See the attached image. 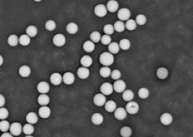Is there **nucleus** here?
<instances>
[{"instance_id":"1","label":"nucleus","mask_w":193,"mask_h":137,"mask_svg":"<svg viewBox=\"0 0 193 137\" xmlns=\"http://www.w3.org/2000/svg\"><path fill=\"white\" fill-rule=\"evenodd\" d=\"M114 58L113 55L108 52H104L101 54L99 57V62L104 66H111L114 63Z\"/></svg>"},{"instance_id":"2","label":"nucleus","mask_w":193,"mask_h":137,"mask_svg":"<svg viewBox=\"0 0 193 137\" xmlns=\"http://www.w3.org/2000/svg\"><path fill=\"white\" fill-rule=\"evenodd\" d=\"M139 104L135 102L130 101L126 105V110L131 115H134L139 111Z\"/></svg>"},{"instance_id":"3","label":"nucleus","mask_w":193,"mask_h":137,"mask_svg":"<svg viewBox=\"0 0 193 137\" xmlns=\"http://www.w3.org/2000/svg\"><path fill=\"white\" fill-rule=\"evenodd\" d=\"M131 16V12L127 8H122L118 12V18L120 21H128Z\"/></svg>"},{"instance_id":"4","label":"nucleus","mask_w":193,"mask_h":137,"mask_svg":"<svg viewBox=\"0 0 193 137\" xmlns=\"http://www.w3.org/2000/svg\"><path fill=\"white\" fill-rule=\"evenodd\" d=\"M23 131V128L21 124L18 123V122H15L10 125V132L12 135L14 136H19L21 134Z\"/></svg>"},{"instance_id":"5","label":"nucleus","mask_w":193,"mask_h":137,"mask_svg":"<svg viewBox=\"0 0 193 137\" xmlns=\"http://www.w3.org/2000/svg\"><path fill=\"white\" fill-rule=\"evenodd\" d=\"M126 87H127L126 83L122 80H117L113 85L114 91H115L117 93L124 92L125 91Z\"/></svg>"},{"instance_id":"6","label":"nucleus","mask_w":193,"mask_h":137,"mask_svg":"<svg viewBox=\"0 0 193 137\" xmlns=\"http://www.w3.org/2000/svg\"><path fill=\"white\" fill-rule=\"evenodd\" d=\"M93 102L97 106H103L106 103V97L103 94H97L94 96Z\"/></svg>"},{"instance_id":"7","label":"nucleus","mask_w":193,"mask_h":137,"mask_svg":"<svg viewBox=\"0 0 193 137\" xmlns=\"http://www.w3.org/2000/svg\"><path fill=\"white\" fill-rule=\"evenodd\" d=\"M100 91L104 95H110L114 92V87L110 83H104L101 85Z\"/></svg>"},{"instance_id":"8","label":"nucleus","mask_w":193,"mask_h":137,"mask_svg":"<svg viewBox=\"0 0 193 137\" xmlns=\"http://www.w3.org/2000/svg\"><path fill=\"white\" fill-rule=\"evenodd\" d=\"M107 9L104 4H99L95 8V14L99 17H104L107 14Z\"/></svg>"},{"instance_id":"9","label":"nucleus","mask_w":193,"mask_h":137,"mask_svg":"<svg viewBox=\"0 0 193 137\" xmlns=\"http://www.w3.org/2000/svg\"><path fill=\"white\" fill-rule=\"evenodd\" d=\"M53 44L55 45L58 46V47H61V46H63L65 44V38L63 36V34H56L53 38Z\"/></svg>"},{"instance_id":"10","label":"nucleus","mask_w":193,"mask_h":137,"mask_svg":"<svg viewBox=\"0 0 193 137\" xmlns=\"http://www.w3.org/2000/svg\"><path fill=\"white\" fill-rule=\"evenodd\" d=\"M127 111L124 108H117L114 111V117L118 120H124L127 117Z\"/></svg>"},{"instance_id":"11","label":"nucleus","mask_w":193,"mask_h":137,"mask_svg":"<svg viewBox=\"0 0 193 137\" xmlns=\"http://www.w3.org/2000/svg\"><path fill=\"white\" fill-rule=\"evenodd\" d=\"M160 122L165 126H168L173 122V117L168 113H163L160 118Z\"/></svg>"},{"instance_id":"12","label":"nucleus","mask_w":193,"mask_h":137,"mask_svg":"<svg viewBox=\"0 0 193 137\" xmlns=\"http://www.w3.org/2000/svg\"><path fill=\"white\" fill-rule=\"evenodd\" d=\"M37 89L41 94H46L49 92L50 86L47 83L42 81V82H40L37 85Z\"/></svg>"},{"instance_id":"13","label":"nucleus","mask_w":193,"mask_h":137,"mask_svg":"<svg viewBox=\"0 0 193 137\" xmlns=\"http://www.w3.org/2000/svg\"><path fill=\"white\" fill-rule=\"evenodd\" d=\"M77 74L78 77L81 78V79H86L89 77L90 71L89 70L85 67H81L79 68L77 71Z\"/></svg>"},{"instance_id":"14","label":"nucleus","mask_w":193,"mask_h":137,"mask_svg":"<svg viewBox=\"0 0 193 137\" xmlns=\"http://www.w3.org/2000/svg\"><path fill=\"white\" fill-rule=\"evenodd\" d=\"M50 80H51L52 84H53L54 85H59L62 83L63 77L59 73H54L51 76Z\"/></svg>"},{"instance_id":"15","label":"nucleus","mask_w":193,"mask_h":137,"mask_svg":"<svg viewBox=\"0 0 193 137\" xmlns=\"http://www.w3.org/2000/svg\"><path fill=\"white\" fill-rule=\"evenodd\" d=\"M75 81V77L72 72H66L63 76V81L66 85H72Z\"/></svg>"},{"instance_id":"16","label":"nucleus","mask_w":193,"mask_h":137,"mask_svg":"<svg viewBox=\"0 0 193 137\" xmlns=\"http://www.w3.org/2000/svg\"><path fill=\"white\" fill-rule=\"evenodd\" d=\"M119 5L116 0H110L107 4V9L110 13H115L118 9Z\"/></svg>"},{"instance_id":"17","label":"nucleus","mask_w":193,"mask_h":137,"mask_svg":"<svg viewBox=\"0 0 193 137\" xmlns=\"http://www.w3.org/2000/svg\"><path fill=\"white\" fill-rule=\"evenodd\" d=\"M26 121L31 124H36L38 121V117L36 113L30 112L26 116Z\"/></svg>"},{"instance_id":"18","label":"nucleus","mask_w":193,"mask_h":137,"mask_svg":"<svg viewBox=\"0 0 193 137\" xmlns=\"http://www.w3.org/2000/svg\"><path fill=\"white\" fill-rule=\"evenodd\" d=\"M51 109L49 107H47L46 106H42L40 107L39 109V115L42 118L46 119L49 117V116L51 115Z\"/></svg>"},{"instance_id":"19","label":"nucleus","mask_w":193,"mask_h":137,"mask_svg":"<svg viewBox=\"0 0 193 137\" xmlns=\"http://www.w3.org/2000/svg\"><path fill=\"white\" fill-rule=\"evenodd\" d=\"M91 121L93 124L98 126V125H100L101 124L103 123L104 117L100 113H95V114H93L92 116Z\"/></svg>"},{"instance_id":"20","label":"nucleus","mask_w":193,"mask_h":137,"mask_svg":"<svg viewBox=\"0 0 193 137\" xmlns=\"http://www.w3.org/2000/svg\"><path fill=\"white\" fill-rule=\"evenodd\" d=\"M80 63L82 65L83 67L85 68H88L92 65L93 63V59L89 55H84L80 59Z\"/></svg>"},{"instance_id":"21","label":"nucleus","mask_w":193,"mask_h":137,"mask_svg":"<svg viewBox=\"0 0 193 137\" xmlns=\"http://www.w3.org/2000/svg\"><path fill=\"white\" fill-rule=\"evenodd\" d=\"M168 74V70L165 68H160L157 70L156 75L160 79H165L166 78H167Z\"/></svg>"},{"instance_id":"22","label":"nucleus","mask_w":193,"mask_h":137,"mask_svg":"<svg viewBox=\"0 0 193 137\" xmlns=\"http://www.w3.org/2000/svg\"><path fill=\"white\" fill-rule=\"evenodd\" d=\"M37 102L41 106H46L50 103V98L46 94H41L37 98Z\"/></svg>"},{"instance_id":"23","label":"nucleus","mask_w":193,"mask_h":137,"mask_svg":"<svg viewBox=\"0 0 193 137\" xmlns=\"http://www.w3.org/2000/svg\"><path fill=\"white\" fill-rule=\"evenodd\" d=\"M105 109H106V111L109 113L115 111V110L116 109V104L115 102H114L113 100H109L106 102V104H105Z\"/></svg>"},{"instance_id":"24","label":"nucleus","mask_w":193,"mask_h":137,"mask_svg":"<svg viewBox=\"0 0 193 137\" xmlns=\"http://www.w3.org/2000/svg\"><path fill=\"white\" fill-rule=\"evenodd\" d=\"M66 31H68L69 34H76L78 31V26L75 24V23H69V24L66 26Z\"/></svg>"},{"instance_id":"25","label":"nucleus","mask_w":193,"mask_h":137,"mask_svg":"<svg viewBox=\"0 0 193 137\" xmlns=\"http://www.w3.org/2000/svg\"><path fill=\"white\" fill-rule=\"evenodd\" d=\"M31 74V69L28 66H22L19 68V74L22 77H28Z\"/></svg>"},{"instance_id":"26","label":"nucleus","mask_w":193,"mask_h":137,"mask_svg":"<svg viewBox=\"0 0 193 137\" xmlns=\"http://www.w3.org/2000/svg\"><path fill=\"white\" fill-rule=\"evenodd\" d=\"M83 49L87 53H90L93 52L95 49V44L93 42L90 41V40H87L83 45Z\"/></svg>"},{"instance_id":"27","label":"nucleus","mask_w":193,"mask_h":137,"mask_svg":"<svg viewBox=\"0 0 193 137\" xmlns=\"http://www.w3.org/2000/svg\"><path fill=\"white\" fill-rule=\"evenodd\" d=\"M120 46L119 44L116 42H111L109 46H108V50H109L110 53L112 54H116L118 53L120 50Z\"/></svg>"},{"instance_id":"28","label":"nucleus","mask_w":193,"mask_h":137,"mask_svg":"<svg viewBox=\"0 0 193 137\" xmlns=\"http://www.w3.org/2000/svg\"><path fill=\"white\" fill-rule=\"evenodd\" d=\"M8 43L11 46H16L19 43V38L16 35H10L8 37Z\"/></svg>"},{"instance_id":"29","label":"nucleus","mask_w":193,"mask_h":137,"mask_svg":"<svg viewBox=\"0 0 193 137\" xmlns=\"http://www.w3.org/2000/svg\"><path fill=\"white\" fill-rule=\"evenodd\" d=\"M134 98V94L133 91H131V89L125 90L122 94V98L123 100L127 102H130Z\"/></svg>"},{"instance_id":"30","label":"nucleus","mask_w":193,"mask_h":137,"mask_svg":"<svg viewBox=\"0 0 193 137\" xmlns=\"http://www.w3.org/2000/svg\"><path fill=\"white\" fill-rule=\"evenodd\" d=\"M114 30L119 33L123 32L125 30V24L122 21H118L115 22L114 25Z\"/></svg>"},{"instance_id":"31","label":"nucleus","mask_w":193,"mask_h":137,"mask_svg":"<svg viewBox=\"0 0 193 137\" xmlns=\"http://www.w3.org/2000/svg\"><path fill=\"white\" fill-rule=\"evenodd\" d=\"M137 23L133 19H128L125 23V27L128 31H133L137 27Z\"/></svg>"},{"instance_id":"32","label":"nucleus","mask_w":193,"mask_h":137,"mask_svg":"<svg viewBox=\"0 0 193 137\" xmlns=\"http://www.w3.org/2000/svg\"><path fill=\"white\" fill-rule=\"evenodd\" d=\"M26 34L30 38H33L36 36L37 34V28L33 25H30L27 28L26 30Z\"/></svg>"},{"instance_id":"33","label":"nucleus","mask_w":193,"mask_h":137,"mask_svg":"<svg viewBox=\"0 0 193 137\" xmlns=\"http://www.w3.org/2000/svg\"><path fill=\"white\" fill-rule=\"evenodd\" d=\"M31 42L30 37L27 34H23L19 38V43L22 46H27Z\"/></svg>"},{"instance_id":"34","label":"nucleus","mask_w":193,"mask_h":137,"mask_svg":"<svg viewBox=\"0 0 193 137\" xmlns=\"http://www.w3.org/2000/svg\"><path fill=\"white\" fill-rule=\"evenodd\" d=\"M119 46L120 48L122 49V50H128L131 47V42L128 39H122L120 41Z\"/></svg>"},{"instance_id":"35","label":"nucleus","mask_w":193,"mask_h":137,"mask_svg":"<svg viewBox=\"0 0 193 137\" xmlns=\"http://www.w3.org/2000/svg\"><path fill=\"white\" fill-rule=\"evenodd\" d=\"M121 135L122 137H130L132 135V130L127 126L122 128L121 129Z\"/></svg>"},{"instance_id":"36","label":"nucleus","mask_w":193,"mask_h":137,"mask_svg":"<svg viewBox=\"0 0 193 137\" xmlns=\"http://www.w3.org/2000/svg\"><path fill=\"white\" fill-rule=\"evenodd\" d=\"M99 73L102 77L104 78H107L109 77L111 75V70L110 68H108L107 66H104L103 68H101L100 69V71H99Z\"/></svg>"},{"instance_id":"37","label":"nucleus","mask_w":193,"mask_h":137,"mask_svg":"<svg viewBox=\"0 0 193 137\" xmlns=\"http://www.w3.org/2000/svg\"><path fill=\"white\" fill-rule=\"evenodd\" d=\"M23 131L25 133V135H30L34 132V127L31 124H27L23 127Z\"/></svg>"},{"instance_id":"38","label":"nucleus","mask_w":193,"mask_h":137,"mask_svg":"<svg viewBox=\"0 0 193 137\" xmlns=\"http://www.w3.org/2000/svg\"><path fill=\"white\" fill-rule=\"evenodd\" d=\"M90 38L92 40V42L97 43L100 41L101 39V34L98 31H93V33H91V34H90Z\"/></svg>"},{"instance_id":"39","label":"nucleus","mask_w":193,"mask_h":137,"mask_svg":"<svg viewBox=\"0 0 193 137\" xmlns=\"http://www.w3.org/2000/svg\"><path fill=\"white\" fill-rule=\"evenodd\" d=\"M149 94H150V93H149V90L147 88H145V87L140 88L138 92V95L139 96V98L142 99L147 98L149 96Z\"/></svg>"},{"instance_id":"40","label":"nucleus","mask_w":193,"mask_h":137,"mask_svg":"<svg viewBox=\"0 0 193 137\" xmlns=\"http://www.w3.org/2000/svg\"><path fill=\"white\" fill-rule=\"evenodd\" d=\"M135 21L137 25H144V24H146V21H147V19H146V16H144V14H138L136 16Z\"/></svg>"},{"instance_id":"41","label":"nucleus","mask_w":193,"mask_h":137,"mask_svg":"<svg viewBox=\"0 0 193 137\" xmlns=\"http://www.w3.org/2000/svg\"><path fill=\"white\" fill-rule=\"evenodd\" d=\"M10 123L8 121H2L0 122V130L3 132H6L8 130H10Z\"/></svg>"},{"instance_id":"42","label":"nucleus","mask_w":193,"mask_h":137,"mask_svg":"<svg viewBox=\"0 0 193 137\" xmlns=\"http://www.w3.org/2000/svg\"><path fill=\"white\" fill-rule=\"evenodd\" d=\"M45 27L48 31H53L56 28V23L52 20H49V21H46Z\"/></svg>"},{"instance_id":"43","label":"nucleus","mask_w":193,"mask_h":137,"mask_svg":"<svg viewBox=\"0 0 193 137\" xmlns=\"http://www.w3.org/2000/svg\"><path fill=\"white\" fill-rule=\"evenodd\" d=\"M104 33L107 35H111L114 31V27L111 24H107L104 26Z\"/></svg>"},{"instance_id":"44","label":"nucleus","mask_w":193,"mask_h":137,"mask_svg":"<svg viewBox=\"0 0 193 137\" xmlns=\"http://www.w3.org/2000/svg\"><path fill=\"white\" fill-rule=\"evenodd\" d=\"M101 41L103 45H110V44L112 42V38H111L110 35L105 34L104 35V36H102Z\"/></svg>"},{"instance_id":"45","label":"nucleus","mask_w":193,"mask_h":137,"mask_svg":"<svg viewBox=\"0 0 193 137\" xmlns=\"http://www.w3.org/2000/svg\"><path fill=\"white\" fill-rule=\"evenodd\" d=\"M8 115H9L8 110L5 108L1 107V109H0V119L3 120V119H6Z\"/></svg>"},{"instance_id":"46","label":"nucleus","mask_w":193,"mask_h":137,"mask_svg":"<svg viewBox=\"0 0 193 137\" xmlns=\"http://www.w3.org/2000/svg\"><path fill=\"white\" fill-rule=\"evenodd\" d=\"M111 77L114 80H118L121 77V72L118 70H114L111 73Z\"/></svg>"},{"instance_id":"47","label":"nucleus","mask_w":193,"mask_h":137,"mask_svg":"<svg viewBox=\"0 0 193 137\" xmlns=\"http://www.w3.org/2000/svg\"><path fill=\"white\" fill-rule=\"evenodd\" d=\"M0 100H1V102H0V106L2 107L5 104V98L4 97V96L0 95Z\"/></svg>"},{"instance_id":"48","label":"nucleus","mask_w":193,"mask_h":137,"mask_svg":"<svg viewBox=\"0 0 193 137\" xmlns=\"http://www.w3.org/2000/svg\"><path fill=\"white\" fill-rule=\"evenodd\" d=\"M1 137H13V135H12L11 133L5 132V133L3 134V135L1 136Z\"/></svg>"},{"instance_id":"49","label":"nucleus","mask_w":193,"mask_h":137,"mask_svg":"<svg viewBox=\"0 0 193 137\" xmlns=\"http://www.w3.org/2000/svg\"><path fill=\"white\" fill-rule=\"evenodd\" d=\"M35 2H40V1H42V0H34Z\"/></svg>"},{"instance_id":"50","label":"nucleus","mask_w":193,"mask_h":137,"mask_svg":"<svg viewBox=\"0 0 193 137\" xmlns=\"http://www.w3.org/2000/svg\"><path fill=\"white\" fill-rule=\"evenodd\" d=\"M2 57L1 56V63H0V65H2Z\"/></svg>"},{"instance_id":"51","label":"nucleus","mask_w":193,"mask_h":137,"mask_svg":"<svg viewBox=\"0 0 193 137\" xmlns=\"http://www.w3.org/2000/svg\"><path fill=\"white\" fill-rule=\"evenodd\" d=\"M25 137H33V136H30V135H27V136H25Z\"/></svg>"}]
</instances>
